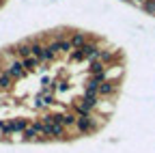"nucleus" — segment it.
Here are the masks:
<instances>
[{
    "label": "nucleus",
    "instance_id": "nucleus-1",
    "mask_svg": "<svg viewBox=\"0 0 155 153\" xmlns=\"http://www.w3.org/2000/svg\"><path fill=\"white\" fill-rule=\"evenodd\" d=\"M104 117H97V114H80L75 121V129L82 134V136H91L104 125Z\"/></svg>",
    "mask_w": 155,
    "mask_h": 153
},
{
    "label": "nucleus",
    "instance_id": "nucleus-2",
    "mask_svg": "<svg viewBox=\"0 0 155 153\" xmlns=\"http://www.w3.org/2000/svg\"><path fill=\"white\" fill-rule=\"evenodd\" d=\"M99 99L101 97H97V99H91V97H78V99H73V112L80 117V114H93L95 110H97V104H99Z\"/></svg>",
    "mask_w": 155,
    "mask_h": 153
},
{
    "label": "nucleus",
    "instance_id": "nucleus-3",
    "mask_svg": "<svg viewBox=\"0 0 155 153\" xmlns=\"http://www.w3.org/2000/svg\"><path fill=\"white\" fill-rule=\"evenodd\" d=\"M48 45H50V50H52L56 56H69L71 50H73V45H71L69 39H52Z\"/></svg>",
    "mask_w": 155,
    "mask_h": 153
},
{
    "label": "nucleus",
    "instance_id": "nucleus-4",
    "mask_svg": "<svg viewBox=\"0 0 155 153\" xmlns=\"http://www.w3.org/2000/svg\"><path fill=\"white\" fill-rule=\"evenodd\" d=\"M116 93H119V82L104 80V82L99 84V97H101V99H112Z\"/></svg>",
    "mask_w": 155,
    "mask_h": 153
},
{
    "label": "nucleus",
    "instance_id": "nucleus-5",
    "mask_svg": "<svg viewBox=\"0 0 155 153\" xmlns=\"http://www.w3.org/2000/svg\"><path fill=\"white\" fill-rule=\"evenodd\" d=\"M5 71H7V73L11 75L13 80H22L24 75L28 73V71H26V67H24V61H22V58H17L15 63H11V65H9V67H7Z\"/></svg>",
    "mask_w": 155,
    "mask_h": 153
},
{
    "label": "nucleus",
    "instance_id": "nucleus-6",
    "mask_svg": "<svg viewBox=\"0 0 155 153\" xmlns=\"http://www.w3.org/2000/svg\"><path fill=\"white\" fill-rule=\"evenodd\" d=\"M67 39L71 41V45H73V50H78V48H84L91 39H88V35L86 32H82V30H73L69 37H67Z\"/></svg>",
    "mask_w": 155,
    "mask_h": 153
},
{
    "label": "nucleus",
    "instance_id": "nucleus-7",
    "mask_svg": "<svg viewBox=\"0 0 155 153\" xmlns=\"http://www.w3.org/2000/svg\"><path fill=\"white\" fill-rule=\"evenodd\" d=\"M15 52H17V58H28V56H32V39H24V41H19L17 45H13Z\"/></svg>",
    "mask_w": 155,
    "mask_h": 153
},
{
    "label": "nucleus",
    "instance_id": "nucleus-8",
    "mask_svg": "<svg viewBox=\"0 0 155 153\" xmlns=\"http://www.w3.org/2000/svg\"><path fill=\"white\" fill-rule=\"evenodd\" d=\"M123 67L121 65H108V71H106V80H110V82H116L123 75Z\"/></svg>",
    "mask_w": 155,
    "mask_h": 153
},
{
    "label": "nucleus",
    "instance_id": "nucleus-9",
    "mask_svg": "<svg viewBox=\"0 0 155 153\" xmlns=\"http://www.w3.org/2000/svg\"><path fill=\"white\" fill-rule=\"evenodd\" d=\"M24 67H26L28 73L30 71H39L41 69V61H39L37 56H28V58H24Z\"/></svg>",
    "mask_w": 155,
    "mask_h": 153
},
{
    "label": "nucleus",
    "instance_id": "nucleus-10",
    "mask_svg": "<svg viewBox=\"0 0 155 153\" xmlns=\"http://www.w3.org/2000/svg\"><path fill=\"white\" fill-rule=\"evenodd\" d=\"M11 86H13V78L7 71H2V73H0V91H9Z\"/></svg>",
    "mask_w": 155,
    "mask_h": 153
},
{
    "label": "nucleus",
    "instance_id": "nucleus-11",
    "mask_svg": "<svg viewBox=\"0 0 155 153\" xmlns=\"http://www.w3.org/2000/svg\"><path fill=\"white\" fill-rule=\"evenodd\" d=\"M142 11H144L147 15H155V0H147L144 7H142Z\"/></svg>",
    "mask_w": 155,
    "mask_h": 153
},
{
    "label": "nucleus",
    "instance_id": "nucleus-12",
    "mask_svg": "<svg viewBox=\"0 0 155 153\" xmlns=\"http://www.w3.org/2000/svg\"><path fill=\"white\" fill-rule=\"evenodd\" d=\"M125 2H131V0H125Z\"/></svg>",
    "mask_w": 155,
    "mask_h": 153
}]
</instances>
